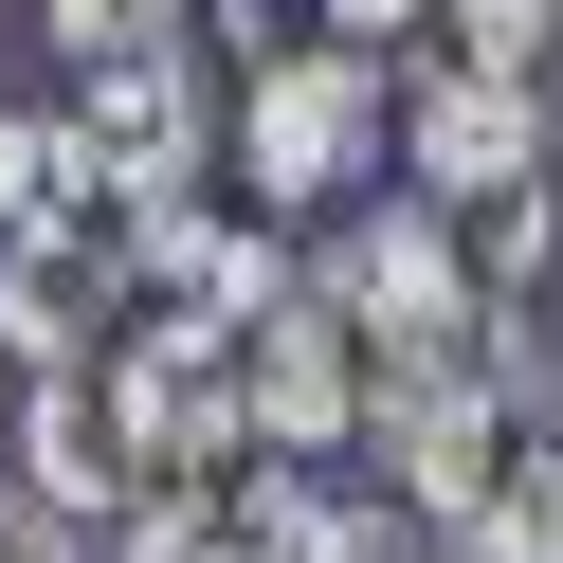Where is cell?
Instances as JSON below:
<instances>
[{
	"label": "cell",
	"instance_id": "30bf717a",
	"mask_svg": "<svg viewBox=\"0 0 563 563\" xmlns=\"http://www.w3.org/2000/svg\"><path fill=\"white\" fill-rule=\"evenodd\" d=\"M437 37L490 55V74H545V55H563V0H437Z\"/></svg>",
	"mask_w": 563,
	"mask_h": 563
},
{
	"label": "cell",
	"instance_id": "52a82bcc",
	"mask_svg": "<svg viewBox=\"0 0 563 563\" xmlns=\"http://www.w3.org/2000/svg\"><path fill=\"white\" fill-rule=\"evenodd\" d=\"M128 309H146V273H128L110 200H55V219L0 236V345H19V364H110Z\"/></svg>",
	"mask_w": 563,
	"mask_h": 563
},
{
	"label": "cell",
	"instance_id": "5b68a950",
	"mask_svg": "<svg viewBox=\"0 0 563 563\" xmlns=\"http://www.w3.org/2000/svg\"><path fill=\"white\" fill-rule=\"evenodd\" d=\"M400 183L454 200V219H490V200L563 183V91H545V74H490V55L400 74Z\"/></svg>",
	"mask_w": 563,
	"mask_h": 563
},
{
	"label": "cell",
	"instance_id": "6da1fadb",
	"mask_svg": "<svg viewBox=\"0 0 563 563\" xmlns=\"http://www.w3.org/2000/svg\"><path fill=\"white\" fill-rule=\"evenodd\" d=\"M236 74V128H219V164H236V200L255 219H345V200L382 183V146H400V74H382L364 37H255V55H219Z\"/></svg>",
	"mask_w": 563,
	"mask_h": 563
},
{
	"label": "cell",
	"instance_id": "9c48e42d",
	"mask_svg": "<svg viewBox=\"0 0 563 563\" xmlns=\"http://www.w3.org/2000/svg\"><path fill=\"white\" fill-rule=\"evenodd\" d=\"M55 200H74V146H55V110H19V91H0V236L55 219Z\"/></svg>",
	"mask_w": 563,
	"mask_h": 563
},
{
	"label": "cell",
	"instance_id": "277c9868",
	"mask_svg": "<svg viewBox=\"0 0 563 563\" xmlns=\"http://www.w3.org/2000/svg\"><path fill=\"white\" fill-rule=\"evenodd\" d=\"M219 128H236V74L183 37V55H128V74H74L55 146H74V200L146 219V200H200V183H219Z\"/></svg>",
	"mask_w": 563,
	"mask_h": 563
},
{
	"label": "cell",
	"instance_id": "3957f363",
	"mask_svg": "<svg viewBox=\"0 0 563 563\" xmlns=\"http://www.w3.org/2000/svg\"><path fill=\"white\" fill-rule=\"evenodd\" d=\"M364 490L382 509H418V527H454L490 473L527 454V400H509V364H490V328L473 345H418V364H382V400H364Z\"/></svg>",
	"mask_w": 563,
	"mask_h": 563
},
{
	"label": "cell",
	"instance_id": "ba28073f",
	"mask_svg": "<svg viewBox=\"0 0 563 563\" xmlns=\"http://www.w3.org/2000/svg\"><path fill=\"white\" fill-rule=\"evenodd\" d=\"M37 37H55V74H128V55L200 37V0H37Z\"/></svg>",
	"mask_w": 563,
	"mask_h": 563
},
{
	"label": "cell",
	"instance_id": "8992f818",
	"mask_svg": "<svg viewBox=\"0 0 563 563\" xmlns=\"http://www.w3.org/2000/svg\"><path fill=\"white\" fill-rule=\"evenodd\" d=\"M364 400H382V345L291 273V291L236 328V437H255V454H345V437H364Z\"/></svg>",
	"mask_w": 563,
	"mask_h": 563
},
{
	"label": "cell",
	"instance_id": "7c38bea8",
	"mask_svg": "<svg viewBox=\"0 0 563 563\" xmlns=\"http://www.w3.org/2000/svg\"><path fill=\"white\" fill-rule=\"evenodd\" d=\"M309 19H328V37H364V55H382V37H400V19H437V0H309Z\"/></svg>",
	"mask_w": 563,
	"mask_h": 563
},
{
	"label": "cell",
	"instance_id": "7a4b0ae2",
	"mask_svg": "<svg viewBox=\"0 0 563 563\" xmlns=\"http://www.w3.org/2000/svg\"><path fill=\"white\" fill-rule=\"evenodd\" d=\"M309 291L345 309V328L382 345V364H418V345H473L490 328V273H473V219H454V200H345V219H309Z\"/></svg>",
	"mask_w": 563,
	"mask_h": 563
},
{
	"label": "cell",
	"instance_id": "8fae6325",
	"mask_svg": "<svg viewBox=\"0 0 563 563\" xmlns=\"http://www.w3.org/2000/svg\"><path fill=\"white\" fill-rule=\"evenodd\" d=\"M0 563H91V545H74L55 509H19V490H0Z\"/></svg>",
	"mask_w": 563,
	"mask_h": 563
}]
</instances>
